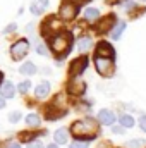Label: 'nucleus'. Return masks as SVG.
I'll list each match as a JSON object with an SVG mask.
<instances>
[{"instance_id":"1","label":"nucleus","mask_w":146,"mask_h":148,"mask_svg":"<svg viewBox=\"0 0 146 148\" xmlns=\"http://www.w3.org/2000/svg\"><path fill=\"white\" fill-rule=\"evenodd\" d=\"M71 45H72V35L71 33H60V35H55L50 40V47L57 57L67 55L71 52Z\"/></svg>"},{"instance_id":"2","label":"nucleus","mask_w":146,"mask_h":148,"mask_svg":"<svg viewBox=\"0 0 146 148\" xmlns=\"http://www.w3.org/2000/svg\"><path fill=\"white\" fill-rule=\"evenodd\" d=\"M74 136H79V138H84V140H91L95 138L96 134V126L93 121L86 119V121H76L71 127Z\"/></svg>"},{"instance_id":"3","label":"nucleus","mask_w":146,"mask_h":148,"mask_svg":"<svg viewBox=\"0 0 146 148\" xmlns=\"http://www.w3.org/2000/svg\"><path fill=\"white\" fill-rule=\"evenodd\" d=\"M67 114V105L64 102V97H55L52 100V105L48 107L46 110V119L48 121H55V119H62L64 115Z\"/></svg>"},{"instance_id":"4","label":"nucleus","mask_w":146,"mask_h":148,"mask_svg":"<svg viewBox=\"0 0 146 148\" xmlns=\"http://www.w3.org/2000/svg\"><path fill=\"white\" fill-rule=\"evenodd\" d=\"M95 66L98 74H102L103 77L113 76L115 71V64H113V57H102V55H95Z\"/></svg>"},{"instance_id":"5","label":"nucleus","mask_w":146,"mask_h":148,"mask_svg":"<svg viewBox=\"0 0 146 148\" xmlns=\"http://www.w3.org/2000/svg\"><path fill=\"white\" fill-rule=\"evenodd\" d=\"M29 52V41L28 40H19L10 47V55L14 60H23Z\"/></svg>"},{"instance_id":"6","label":"nucleus","mask_w":146,"mask_h":148,"mask_svg":"<svg viewBox=\"0 0 146 148\" xmlns=\"http://www.w3.org/2000/svg\"><path fill=\"white\" fill-rule=\"evenodd\" d=\"M88 67V59H86V55L84 57H77L76 60L71 62V67H69V76L76 79L79 74H83V71Z\"/></svg>"},{"instance_id":"7","label":"nucleus","mask_w":146,"mask_h":148,"mask_svg":"<svg viewBox=\"0 0 146 148\" xmlns=\"http://www.w3.org/2000/svg\"><path fill=\"white\" fill-rule=\"evenodd\" d=\"M77 10H79V7L72 3V2H64L62 3V7H60V19H64V21H72L74 17L77 16Z\"/></svg>"},{"instance_id":"8","label":"nucleus","mask_w":146,"mask_h":148,"mask_svg":"<svg viewBox=\"0 0 146 148\" xmlns=\"http://www.w3.org/2000/svg\"><path fill=\"white\" fill-rule=\"evenodd\" d=\"M117 24V17H115V14H108L107 17H103V19H100V23H98V26H96V31L98 33H110V29L113 28Z\"/></svg>"},{"instance_id":"9","label":"nucleus","mask_w":146,"mask_h":148,"mask_svg":"<svg viewBox=\"0 0 146 148\" xmlns=\"http://www.w3.org/2000/svg\"><path fill=\"white\" fill-rule=\"evenodd\" d=\"M98 122H102L105 126H112L115 122V114L112 110H108V109H102L98 112Z\"/></svg>"},{"instance_id":"10","label":"nucleus","mask_w":146,"mask_h":148,"mask_svg":"<svg viewBox=\"0 0 146 148\" xmlns=\"http://www.w3.org/2000/svg\"><path fill=\"white\" fill-rule=\"evenodd\" d=\"M95 55H102V57H113V55H115V52H113V48L110 47L107 41H102V43H98Z\"/></svg>"},{"instance_id":"11","label":"nucleus","mask_w":146,"mask_h":148,"mask_svg":"<svg viewBox=\"0 0 146 148\" xmlns=\"http://www.w3.org/2000/svg\"><path fill=\"white\" fill-rule=\"evenodd\" d=\"M53 140H55V143H57V145H65V143H67V140H69V131H67L65 127L57 129V131L53 133Z\"/></svg>"},{"instance_id":"12","label":"nucleus","mask_w":146,"mask_h":148,"mask_svg":"<svg viewBox=\"0 0 146 148\" xmlns=\"http://www.w3.org/2000/svg\"><path fill=\"white\" fill-rule=\"evenodd\" d=\"M0 95H2L3 98H12V97L16 95V88H14V84L9 83V81L2 83V86H0Z\"/></svg>"},{"instance_id":"13","label":"nucleus","mask_w":146,"mask_h":148,"mask_svg":"<svg viewBox=\"0 0 146 148\" xmlns=\"http://www.w3.org/2000/svg\"><path fill=\"white\" fill-rule=\"evenodd\" d=\"M48 93H50V83H48V81H41L36 88H35V95H36V98H45Z\"/></svg>"},{"instance_id":"14","label":"nucleus","mask_w":146,"mask_h":148,"mask_svg":"<svg viewBox=\"0 0 146 148\" xmlns=\"http://www.w3.org/2000/svg\"><path fill=\"white\" fill-rule=\"evenodd\" d=\"M91 45H93V41H91L89 36H81L79 40H77V50H79L81 53L88 52V50L91 48Z\"/></svg>"},{"instance_id":"15","label":"nucleus","mask_w":146,"mask_h":148,"mask_svg":"<svg viewBox=\"0 0 146 148\" xmlns=\"http://www.w3.org/2000/svg\"><path fill=\"white\" fill-rule=\"evenodd\" d=\"M19 73L23 74V76H33V74H36V66L33 62H24L19 67Z\"/></svg>"},{"instance_id":"16","label":"nucleus","mask_w":146,"mask_h":148,"mask_svg":"<svg viewBox=\"0 0 146 148\" xmlns=\"http://www.w3.org/2000/svg\"><path fill=\"white\" fill-rule=\"evenodd\" d=\"M98 16H100V10H98V9H95V7H88V9L84 10V17H86V21H89V23L96 21V19H98Z\"/></svg>"},{"instance_id":"17","label":"nucleus","mask_w":146,"mask_h":148,"mask_svg":"<svg viewBox=\"0 0 146 148\" xmlns=\"http://www.w3.org/2000/svg\"><path fill=\"white\" fill-rule=\"evenodd\" d=\"M84 90H86V84H84V83H81V81H79V83H71V84H69V91H71V93H72V95H81V93H84Z\"/></svg>"},{"instance_id":"18","label":"nucleus","mask_w":146,"mask_h":148,"mask_svg":"<svg viewBox=\"0 0 146 148\" xmlns=\"http://www.w3.org/2000/svg\"><path fill=\"white\" fill-rule=\"evenodd\" d=\"M126 29V23L122 21V23H117V26H115V29H110V36L112 40H119V38L122 36V31Z\"/></svg>"},{"instance_id":"19","label":"nucleus","mask_w":146,"mask_h":148,"mask_svg":"<svg viewBox=\"0 0 146 148\" xmlns=\"http://www.w3.org/2000/svg\"><path fill=\"white\" fill-rule=\"evenodd\" d=\"M40 122H41V119H40L38 114H29V115H26V124H28V126H40Z\"/></svg>"},{"instance_id":"20","label":"nucleus","mask_w":146,"mask_h":148,"mask_svg":"<svg viewBox=\"0 0 146 148\" xmlns=\"http://www.w3.org/2000/svg\"><path fill=\"white\" fill-rule=\"evenodd\" d=\"M120 124H122L124 127H132V126H134V119H132L129 114H124V115H120Z\"/></svg>"},{"instance_id":"21","label":"nucleus","mask_w":146,"mask_h":148,"mask_svg":"<svg viewBox=\"0 0 146 148\" xmlns=\"http://www.w3.org/2000/svg\"><path fill=\"white\" fill-rule=\"evenodd\" d=\"M17 88H19L21 93H28V90L31 88V83H29V81H23V83L17 84Z\"/></svg>"},{"instance_id":"22","label":"nucleus","mask_w":146,"mask_h":148,"mask_svg":"<svg viewBox=\"0 0 146 148\" xmlns=\"http://www.w3.org/2000/svg\"><path fill=\"white\" fill-rule=\"evenodd\" d=\"M89 145L84 141V140H76V141H72L71 143V148H88Z\"/></svg>"},{"instance_id":"23","label":"nucleus","mask_w":146,"mask_h":148,"mask_svg":"<svg viewBox=\"0 0 146 148\" xmlns=\"http://www.w3.org/2000/svg\"><path fill=\"white\" fill-rule=\"evenodd\" d=\"M143 143H145L143 140H131V141L127 143V147L129 148H141L143 147Z\"/></svg>"},{"instance_id":"24","label":"nucleus","mask_w":146,"mask_h":148,"mask_svg":"<svg viewBox=\"0 0 146 148\" xmlns=\"http://www.w3.org/2000/svg\"><path fill=\"white\" fill-rule=\"evenodd\" d=\"M9 121L10 122H19L21 121V112H10L9 114Z\"/></svg>"},{"instance_id":"25","label":"nucleus","mask_w":146,"mask_h":148,"mask_svg":"<svg viewBox=\"0 0 146 148\" xmlns=\"http://www.w3.org/2000/svg\"><path fill=\"white\" fill-rule=\"evenodd\" d=\"M29 10H31V12H33V14H41V7H38V3H31V5H29Z\"/></svg>"},{"instance_id":"26","label":"nucleus","mask_w":146,"mask_h":148,"mask_svg":"<svg viewBox=\"0 0 146 148\" xmlns=\"http://www.w3.org/2000/svg\"><path fill=\"white\" fill-rule=\"evenodd\" d=\"M36 52L40 53V55H48V50H46V47H43V45H38Z\"/></svg>"},{"instance_id":"27","label":"nucleus","mask_w":146,"mask_h":148,"mask_svg":"<svg viewBox=\"0 0 146 148\" xmlns=\"http://www.w3.org/2000/svg\"><path fill=\"white\" fill-rule=\"evenodd\" d=\"M16 28H17V26H16V23H12V24H9V26H7V28L3 29V33H5V35H9V33L16 31Z\"/></svg>"},{"instance_id":"28","label":"nucleus","mask_w":146,"mask_h":148,"mask_svg":"<svg viewBox=\"0 0 146 148\" xmlns=\"http://www.w3.org/2000/svg\"><path fill=\"white\" fill-rule=\"evenodd\" d=\"M28 148H45V147H43L41 141H31V143H28Z\"/></svg>"},{"instance_id":"29","label":"nucleus","mask_w":146,"mask_h":148,"mask_svg":"<svg viewBox=\"0 0 146 148\" xmlns=\"http://www.w3.org/2000/svg\"><path fill=\"white\" fill-rule=\"evenodd\" d=\"M139 127L146 133V115H141V117H139Z\"/></svg>"},{"instance_id":"30","label":"nucleus","mask_w":146,"mask_h":148,"mask_svg":"<svg viewBox=\"0 0 146 148\" xmlns=\"http://www.w3.org/2000/svg\"><path fill=\"white\" fill-rule=\"evenodd\" d=\"M112 131H113L115 134H122V133H124V126H113Z\"/></svg>"},{"instance_id":"31","label":"nucleus","mask_w":146,"mask_h":148,"mask_svg":"<svg viewBox=\"0 0 146 148\" xmlns=\"http://www.w3.org/2000/svg\"><path fill=\"white\" fill-rule=\"evenodd\" d=\"M38 5L41 9H45V7H48V0H38Z\"/></svg>"},{"instance_id":"32","label":"nucleus","mask_w":146,"mask_h":148,"mask_svg":"<svg viewBox=\"0 0 146 148\" xmlns=\"http://www.w3.org/2000/svg\"><path fill=\"white\" fill-rule=\"evenodd\" d=\"M7 148H21V145L16 141H10V143H7Z\"/></svg>"},{"instance_id":"33","label":"nucleus","mask_w":146,"mask_h":148,"mask_svg":"<svg viewBox=\"0 0 146 148\" xmlns=\"http://www.w3.org/2000/svg\"><path fill=\"white\" fill-rule=\"evenodd\" d=\"M3 107H5V98L0 95V109H3Z\"/></svg>"},{"instance_id":"34","label":"nucleus","mask_w":146,"mask_h":148,"mask_svg":"<svg viewBox=\"0 0 146 148\" xmlns=\"http://www.w3.org/2000/svg\"><path fill=\"white\" fill-rule=\"evenodd\" d=\"M46 148H57V143H52V145H48Z\"/></svg>"},{"instance_id":"35","label":"nucleus","mask_w":146,"mask_h":148,"mask_svg":"<svg viewBox=\"0 0 146 148\" xmlns=\"http://www.w3.org/2000/svg\"><path fill=\"white\" fill-rule=\"evenodd\" d=\"M2 79H3V74L0 73V83H2Z\"/></svg>"},{"instance_id":"36","label":"nucleus","mask_w":146,"mask_h":148,"mask_svg":"<svg viewBox=\"0 0 146 148\" xmlns=\"http://www.w3.org/2000/svg\"><path fill=\"white\" fill-rule=\"evenodd\" d=\"M77 2H83V0H77Z\"/></svg>"},{"instance_id":"37","label":"nucleus","mask_w":146,"mask_h":148,"mask_svg":"<svg viewBox=\"0 0 146 148\" xmlns=\"http://www.w3.org/2000/svg\"><path fill=\"white\" fill-rule=\"evenodd\" d=\"M143 2H146V0H143Z\"/></svg>"}]
</instances>
